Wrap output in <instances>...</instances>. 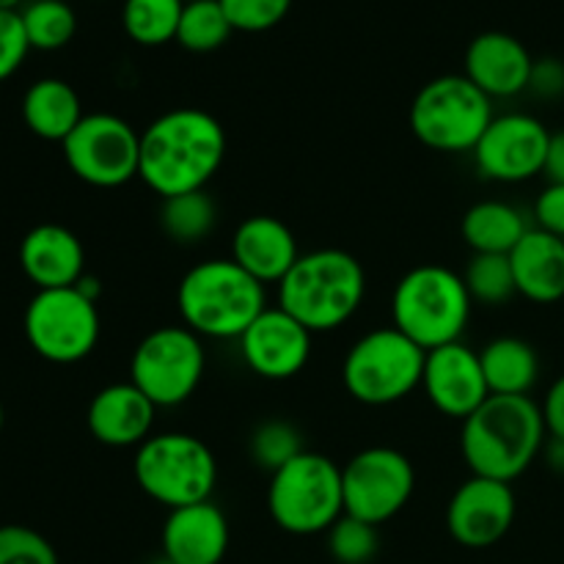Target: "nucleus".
I'll return each mask as SVG.
<instances>
[{
    "mask_svg": "<svg viewBox=\"0 0 564 564\" xmlns=\"http://www.w3.org/2000/svg\"><path fill=\"white\" fill-rule=\"evenodd\" d=\"M224 158L226 130L209 110H165L141 132L138 180L160 198L204 191Z\"/></svg>",
    "mask_w": 564,
    "mask_h": 564,
    "instance_id": "nucleus-1",
    "label": "nucleus"
},
{
    "mask_svg": "<svg viewBox=\"0 0 564 564\" xmlns=\"http://www.w3.org/2000/svg\"><path fill=\"white\" fill-rule=\"evenodd\" d=\"M543 411L532 397L490 394L463 422L460 452L474 477L512 482L545 446Z\"/></svg>",
    "mask_w": 564,
    "mask_h": 564,
    "instance_id": "nucleus-2",
    "label": "nucleus"
},
{
    "mask_svg": "<svg viewBox=\"0 0 564 564\" xmlns=\"http://www.w3.org/2000/svg\"><path fill=\"white\" fill-rule=\"evenodd\" d=\"M367 295V273L352 253L317 248L301 253L281 279L279 306L312 334L336 330L356 317Z\"/></svg>",
    "mask_w": 564,
    "mask_h": 564,
    "instance_id": "nucleus-3",
    "label": "nucleus"
},
{
    "mask_svg": "<svg viewBox=\"0 0 564 564\" xmlns=\"http://www.w3.org/2000/svg\"><path fill=\"white\" fill-rule=\"evenodd\" d=\"M176 306L185 328L207 339H240L268 308L264 284L235 259H204L182 275Z\"/></svg>",
    "mask_w": 564,
    "mask_h": 564,
    "instance_id": "nucleus-4",
    "label": "nucleus"
},
{
    "mask_svg": "<svg viewBox=\"0 0 564 564\" xmlns=\"http://www.w3.org/2000/svg\"><path fill=\"white\" fill-rule=\"evenodd\" d=\"M471 295L455 270L444 264H419L408 270L391 295L394 328L422 350L460 341L471 319Z\"/></svg>",
    "mask_w": 564,
    "mask_h": 564,
    "instance_id": "nucleus-5",
    "label": "nucleus"
},
{
    "mask_svg": "<svg viewBox=\"0 0 564 564\" xmlns=\"http://www.w3.org/2000/svg\"><path fill=\"white\" fill-rule=\"evenodd\" d=\"M268 512L275 527L295 538L323 534L345 516L341 468L319 452H303L268 485Z\"/></svg>",
    "mask_w": 564,
    "mask_h": 564,
    "instance_id": "nucleus-6",
    "label": "nucleus"
},
{
    "mask_svg": "<svg viewBox=\"0 0 564 564\" xmlns=\"http://www.w3.org/2000/svg\"><path fill=\"white\" fill-rule=\"evenodd\" d=\"M132 474L143 494L165 510L213 499L218 460L202 438L191 433H160L135 449Z\"/></svg>",
    "mask_w": 564,
    "mask_h": 564,
    "instance_id": "nucleus-7",
    "label": "nucleus"
},
{
    "mask_svg": "<svg viewBox=\"0 0 564 564\" xmlns=\"http://www.w3.org/2000/svg\"><path fill=\"white\" fill-rule=\"evenodd\" d=\"M427 350L394 325L364 334L341 361V383L356 402L369 408L394 405L422 389Z\"/></svg>",
    "mask_w": 564,
    "mask_h": 564,
    "instance_id": "nucleus-8",
    "label": "nucleus"
},
{
    "mask_svg": "<svg viewBox=\"0 0 564 564\" xmlns=\"http://www.w3.org/2000/svg\"><path fill=\"white\" fill-rule=\"evenodd\" d=\"M411 132L435 152H474L494 121V99L466 75H441L424 83L411 102Z\"/></svg>",
    "mask_w": 564,
    "mask_h": 564,
    "instance_id": "nucleus-9",
    "label": "nucleus"
},
{
    "mask_svg": "<svg viewBox=\"0 0 564 564\" xmlns=\"http://www.w3.org/2000/svg\"><path fill=\"white\" fill-rule=\"evenodd\" d=\"M207 356L202 336L185 325H160L138 341L130 358V383L149 397L154 408H176L202 386Z\"/></svg>",
    "mask_w": 564,
    "mask_h": 564,
    "instance_id": "nucleus-10",
    "label": "nucleus"
},
{
    "mask_svg": "<svg viewBox=\"0 0 564 564\" xmlns=\"http://www.w3.org/2000/svg\"><path fill=\"white\" fill-rule=\"evenodd\" d=\"M97 301L77 286L36 290L25 308V336L36 356L50 364H77L94 352L99 341Z\"/></svg>",
    "mask_w": 564,
    "mask_h": 564,
    "instance_id": "nucleus-11",
    "label": "nucleus"
},
{
    "mask_svg": "<svg viewBox=\"0 0 564 564\" xmlns=\"http://www.w3.org/2000/svg\"><path fill=\"white\" fill-rule=\"evenodd\" d=\"M61 149L77 180L105 191L135 180L141 165V132L113 113H86Z\"/></svg>",
    "mask_w": 564,
    "mask_h": 564,
    "instance_id": "nucleus-12",
    "label": "nucleus"
},
{
    "mask_svg": "<svg viewBox=\"0 0 564 564\" xmlns=\"http://www.w3.org/2000/svg\"><path fill=\"white\" fill-rule=\"evenodd\" d=\"M345 516L383 527L405 510L416 490L413 463L391 446H369L341 466Z\"/></svg>",
    "mask_w": 564,
    "mask_h": 564,
    "instance_id": "nucleus-13",
    "label": "nucleus"
},
{
    "mask_svg": "<svg viewBox=\"0 0 564 564\" xmlns=\"http://www.w3.org/2000/svg\"><path fill=\"white\" fill-rule=\"evenodd\" d=\"M549 143L551 132L543 121L529 113H505L494 116L471 154L479 174L516 185L543 174Z\"/></svg>",
    "mask_w": 564,
    "mask_h": 564,
    "instance_id": "nucleus-14",
    "label": "nucleus"
},
{
    "mask_svg": "<svg viewBox=\"0 0 564 564\" xmlns=\"http://www.w3.org/2000/svg\"><path fill=\"white\" fill-rule=\"evenodd\" d=\"M516 523V494L510 482L474 477L452 494L446 529L463 549H490L501 543Z\"/></svg>",
    "mask_w": 564,
    "mask_h": 564,
    "instance_id": "nucleus-15",
    "label": "nucleus"
},
{
    "mask_svg": "<svg viewBox=\"0 0 564 564\" xmlns=\"http://www.w3.org/2000/svg\"><path fill=\"white\" fill-rule=\"evenodd\" d=\"M312 330L303 328L281 306H268L240 336V356L264 380H290L312 358Z\"/></svg>",
    "mask_w": 564,
    "mask_h": 564,
    "instance_id": "nucleus-16",
    "label": "nucleus"
},
{
    "mask_svg": "<svg viewBox=\"0 0 564 564\" xmlns=\"http://www.w3.org/2000/svg\"><path fill=\"white\" fill-rule=\"evenodd\" d=\"M422 391L427 394L430 405L435 411L466 422L490 397L479 352L463 345V341H452V345L427 350Z\"/></svg>",
    "mask_w": 564,
    "mask_h": 564,
    "instance_id": "nucleus-17",
    "label": "nucleus"
},
{
    "mask_svg": "<svg viewBox=\"0 0 564 564\" xmlns=\"http://www.w3.org/2000/svg\"><path fill=\"white\" fill-rule=\"evenodd\" d=\"M534 58L521 39L505 31H485L468 44L463 75L490 99H510L529 91Z\"/></svg>",
    "mask_w": 564,
    "mask_h": 564,
    "instance_id": "nucleus-18",
    "label": "nucleus"
},
{
    "mask_svg": "<svg viewBox=\"0 0 564 564\" xmlns=\"http://www.w3.org/2000/svg\"><path fill=\"white\" fill-rule=\"evenodd\" d=\"M160 549L174 564H220L229 551V521L213 499L176 507L165 516Z\"/></svg>",
    "mask_w": 564,
    "mask_h": 564,
    "instance_id": "nucleus-19",
    "label": "nucleus"
},
{
    "mask_svg": "<svg viewBox=\"0 0 564 564\" xmlns=\"http://www.w3.org/2000/svg\"><path fill=\"white\" fill-rule=\"evenodd\" d=\"M154 416L158 408L149 402L138 386L130 380L124 383H110L94 394L88 402L86 424L94 441L110 449H127V446H141L152 438Z\"/></svg>",
    "mask_w": 564,
    "mask_h": 564,
    "instance_id": "nucleus-20",
    "label": "nucleus"
},
{
    "mask_svg": "<svg viewBox=\"0 0 564 564\" xmlns=\"http://www.w3.org/2000/svg\"><path fill=\"white\" fill-rule=\"evenodd\" d=\"M231 259L259 284H281L301 259L290 226L273 215H251L231 235Z\"/></svg>",
    "mask_w": 564,
    "mask_h": 564,
    "instance_id": "nucleus-21",
    "label": "nucleus"
},
{
    "mask_svg": "<svg viewBox=\"0 0 564 564\" xmlns=\"http://www.w3.org/2000/svg\"><path fill=\"white\" fill-rule=\"evenodd\" d=\"M20 268L36 290H64L86 275V251L66 226L39 224L22 237Z\"/></svg>",
    "mask_w": 564,
    "mask_h": 564,
    "instance_id": "nucleus-22",
    "label": "nucleus"
},
{
    "mask_svg": "<svg viewBox=\"0 0 564 564\" xmlns=\"http://www.w3.org/2000/svg\"><path fill=\"white\" fill-rule=\"evenodd\" d=\"M516 290L532 303L564 301V240L529 229L510 253Z\"/></svg>",
    "mask_w": 564,
    "mask_h": 564,
    "instance_id": "nucleus-23",
    "label": "nucleus"
},
{
    "mask_svg": "<svg viewBox=\"0 0 564 564\" xmlns=\"http://www.w3.org/2000/svg\"><path fill=\"white\" fill-rule=\"evenodd\" d=\"M83 116L80 97L61 77H42L22 97V121L42 141L64 143Z\"/></svg>",
    "mask_w": 564,
    "mask_h": 564,
    "instance_id": "nucleus-24",
    "label": "nucleus"
},
{
    "mask_svg": "<svg viewBox=\"0 0 564 564\" xmlns=\"http://www.w3.org/2000/svg\"><path fill=\"white\" fill-rule=\"evenodd\" d=\"M490 394L529 397L540 378V356L527 339L499 336L479 350Z\"/></svg>",
    "mask_w": 564,
    "mask_h": 564,
    "instance_id": "nucleus-25",
    "label": "nucleus"
},
{
    "mask_svg": "<svg viewBox=\"0 0 564 564\" xmlns=\"http://www.w3.org/2000/svg\"><path fill=\"white\" fill-rule=\"evenodd\" d=\"M527 231L529 226L523 213L507 202H477L460 220V235L474 253L510 257Z\"/></svg>",
    "mask_w": 564,
    "mask_h": 564,
    "instance_id": "nucleus-26",
    "label": "nucleus"
},
{
    "mask_svg": "<svg viewBox=\"0 0 564 564\" xmlns=\"http://www.w3.org/2000/svg\"><path fill=\"white\" fill-rule=\"evenodd\" d=\"M218 224V204L207 191L182 193V196L163 198L160 209V226L165 237L180 246H196Z\"/></svg>",
    "mask_w": 564,
    "mask_h": 564,
    "instance_id": "nucleus-27",
    "label": "nucleus"
},
{
    "mask_svg": "<svg viewBox=\"0 0 564 564\" xmlns=\"http://www.w3.org/2000/svg\"><path fill=\"white\" fill-rule=\"evenodd\" d=\"M185 0H124L121 25L141 47H160L176 42Z\"/></svg>",
    "mask_w": 564,
    "mask_h": 564,
    "instance_id": "nucleus-28",
    "label": "nucleus"
},
{
    "mask_svg": "<svg viewBox=\"0 0 564 564\" xmlns=\"http://www.w3.org/2000/svg\"><path fill=\"white\" fill-rule=\"evenodd\" d=\"M20 17L31 50L53 53V50L66 47L75 39V9L69 3H64V0H33V3H28L20 11Z\"/></svg>",
    "mask_w": 564,
    "mask_h": 564,
    "instance_id": "nucleus-29",
    "label": "nucleus"
},
{
    "mask_svg": "<svg viewBox=\"0 0 564 564\" xmlns=\"http://www.w3.org/2000/svg\"><path fill=\"white\" fill-rule=\"evenodd\" d=\"M231 33H235V28H231L220 0H191L182 9L176 42L187 53H213L229 42Z\"/></svg>",
    "mask_w": 564,
    "mask_h": 564,
    "instance_id": "nucleus-30",
    "label": "nucleus"
},
{
    "mask_svg": "<svg viewBox=\"0 0 564 564\" xmlns=\"http://www.w3.org/2000/svg\"><path fill=\"white\" fill-rule=\"evenodd\" d=\"M463 281H466L471 301L485 303V306H501L512 295H518L510 257L505 253H474Z\"/></svg>",
    "mask_w": 564,
    "mask_h": 564,
    "instance_id": "nucleus-31",
    "label": "nucleus"
},
{
    "mask_svg": "<svg viewBox=\"0 0 564 564\" xmlns=\"http://www.w3.org/2000/svg\"><path fill=\"white\" fill-rule=\"evenodd\" d=\"M303 438L297 433L295 424L284 422V419H270L262 422L251 435V457L259 468L275 474L284 468L286 463L303 455Z\"/></svg>",
    "mask_w": 564,
    "mask_h": 564,
    "instance_id": "nucleus-32",
    "label": "nucleus"
},
{
    "mask_svg": "<svg viewBox=\"0 0 564 564\" xmlns=\"http://www.w3.org/2000/svg\"><path fill=\"white\" fill-rule=\"evenodd\" d=\"M325 543H328V554L334 556L336 564H369L380 549L378 527L352 516H341L325 532Z\"/></svg>",
    "mask_w": 564,
    "mask_h": 564,
    "instance_id": "nucleus-33",
    "label": "nucleus"
},
{
    "mask_svg": "<svg viewBox=\"0 0 564 564\" xmlns=\"http://www.w3.org/2000/svg\"><path fill=\"white\" fill-rule=\"evenodd\" d=\"M0 564H58L47 538L31 527H0Z\"/></svg>",
    "mask_w": 564,
    "mask_h": 564,
    "instance_id": "nucleus-34",
    "label": "nucleus"
},
{
    "mask_svg": "<svg viewBox=\"0 0 564 564\" xmlns=\"http://www.w3.org/2000/svg\"><path fill=\"white\" fill-rule=\"evenodd\" d=\"M220 6L235 31L262 33L290 14L292 0H220Z\"/></svg>",
    "mask_w": 564,
    "mask_h": 564,
    "instance_id": "nucleus-35",
    "label": "nucleus"
},
{
    "mask_svg": "<svg viewBox=\"0 0 564 564\" xmlns=\"http://www.w3.org/2000/svg\"><path fill=\"white\" fill-rule=\"evenodd\" d=\"M31 53L20 11H0V83L9 80Z\"/></svg>",
    "mask_w": 564,
    "mask_h": 564,
    "instance_id": "nucleus-36",
    "label": "nucleus"
},
{
    "mask_svg": "<svg viewBox=\"0 0 564 564\" xmlns=\"http://www.w3.org/2000/svg\"><path fill=\"white\" fill-rule=\"evenodd\" d=\"M534 220H538V229L564 240V185L549 182V187L534 202Z\"/></svg>",
    "mask_w": 564,
    "mask_h": 564,
    "instance_id": "nucleus-37",
    "label": "nucleus"
},
{
    "mask_svg": "<svg viewBox=\"0 0 564 564\" xmlns=\"http://www.w3.org/2000/svg\"><path fill=\"white\" fill-rule=\"evenodd\" d=\"M529 91L543 99H556L564 94V61L560 58H540L532 66V80Z\"/></svg>",
    "mask_w": 564,
    "mask_h": 564,
    "instance_id": "nucleus-38",
    "label": "nucleus"
},
{
    "mask_svg": "<svg viewBox=\"0 0 564 564\" xmlns=\"http://www.w3.org/2000/svg\"><path fill=\"white\" fill-rule=\"evenodd\" d=\"M540 411H543L545 433H549L551 438L564 441V375L554 380V386H551L549 394H545Z\"/></svg>",
    "mask_w": 564,
    "mask_h": 564,
    "instance_id": "nucleus-39",
    "label": "nucleus"
},
{
    "mask_svg": "<svg viewBox=\"0 0 564 564\" xmlns=\"http://www.w3.org/2000/svg\"><path fill=\"white\" fill-rule=\"evenodd\" d=\"M543 174L549 176V182H554V185H564V130L551 132Z\"/></svg>",
    "mask_w": 564,
    "mask_h": 564,
    "instance_id": "nucleus-40",
    "label": "nucleus"
},
{
    "mask_svg": "<svg viewBox=\"0 0 564 564\" xmlns=\"http://www.w3.org/2000/svg\"><path fill=\"white\" fill-rule=\"evenodd\" d=\"M549 463L556 468V471L564 474V441L551 438V444H549Z\"/></svg>",
    "mask_w": 564,
    "mask_h": 564,
    "instance_id": "nucleus-41",
    "label": "nucleus"
},
{
    "mask_svg": "<svg viewBox=\"0 0 564 564\" xmlns=\"http://www.w3.org/2000/svg\"><path fill=\"white\" fill-rule=\"evenodd\" d=\"M22 0H0V11H17Z\"/></svg>",
    "mask_w": 564,
    "mask_h": 564,
    "instance_id": "nucleus-42",
    "label": "nucleus"
},
{
    "mask_svg": "<svg viewBox=\"0 0 564 564\" xmlns=\"http://www.w3.org/2000/svg\"><path fill=\"white\" fill-rule=\"evenodd\" d=\"M149 564H174V562H171V560H165V556H163V554H160V556H158V560H154V562H149Z\"/></svg>",
    "mask_w": 564,
    "mask_h": 564,
    "instance_id": "nucleus-43",
    "label": "nucleus"
},
{
    "mask_svg": "<svg viewBox=\"0 0 564 564\" xmlns=\"http://www.w3.org/2000/svg\"><path fill=\"white\" fill-rule=\"evenodd\" d=\"M0 430H3V405H0Z\"/></svg>",
    "mask_w": 564,
    "mask_h": 564,
    "instance_id": "nucleus-44",
    "label": "nucleus"
},
{
    "mask_svg": "<svg viewBox=\"0 0 564 564\" xmlns=\"http://www.w3.org/2000/svg\"><path fill=\"white\" fill-rule=\"evenodd\" d=\"M185 3H191V0H185Z\"/></svg>",
    "mask_w": 564,
    "mask_h": 564,
    "instance_id": "nucleus-45",
    "label": "nucleus"
}]
</instances>
